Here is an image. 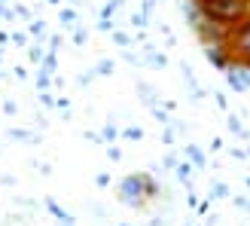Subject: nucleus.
Instances as JSON below:
<instances>
[{
  "label": "nucleus",
  "instance_id": "nucleus-27",
  "mask_svg": "<svg viewBox=\"0 0 250 226\" xmlns=\"http://www.w3.org/2000/svg\"><path fill=\"white\" fill-rule=\"evenodd\" d=\"M95 80H98V73H95V68H89V70H83L80 77H77V86H83V89H85V86H92Z\"/></svg>",
  "mask_w": 250,
  "mask_h": 226
},
{
  "label": "nucleus",
  "instance_id": "nucleus-9",
  "mask_svg": "<svg viewBox=\"0 0 250 226\" xmlns=\"http://www.w3.org/2000/svg\"><path fill=\"white\" fill-rule=\"evenodd\" d=\"M58 22H61V28H64V31H73L80 24V12L73 9V6H61L58 9Z\"/></svg>",
  "mask_w": 250,
  "mask_h": 226
},
{
  "label": "nucleus",
  "instance_id": "nucleus-7",
  "mask_svg": "<svg viewBox=\"0 0 250 226\" xmlns=\"http://www.w3.org/2000/svg\"><path fill=\"white\" fill-rule=\"evenodd\" d=\"M192 174H195V165H192L189 159H180V162H177V168H174V178H177L180 183H186L189 190H192Z\"/></svg>",
  "mask_w": 250,
  "mask_h": 226
},
{
  "label": "nucleus",
  "instance_id": "nucleus-6",
  "mask_svg": "<svg viewBox=\"0 0 250 226\" xmlns=\"http://www.w3.org/2000/svg\"><path fill=\"white\" fill-rule=\"evenodd\" d=\"M180 73H183V83L189 86V95H192L189 101H192V104H198V101H202V98H205V89H202V86L195 83V73H192V68L186 65V61H183V65H180Z\"/></svg>",
  "mask_w": 250,
  "mask_h": 226
},
{
  "label": "nucleus",
  "instance_id": "nucleus-25",
  "mask_svg": "<svg viewBox=\"0 0 250 226\" xmlns=\"http://www.w3.org/2000/svg\"><path fill=\"white\" fill-rule=\"evenodd\" d=\"M70 37H73V43H77V46H85V43H89V31H85L83 24H77V28L70 31Z\"/></svg>",
  "mask_w": 250,
  "mask_h": 226
},
{
  "label": "nucleus",
  "instance_id": "nucleus-54",
  "mask_svg": "<svg viewBox=\"0 0 250 226\" xmlns=\"http://www.w3.org/2000/svg\"><path fill=\"white\" fill-rule=\"evenodd\" d=\"M156 3H159V0H156Z\"/></svg>",
  "mask_w": 250,
  "mask_h": 226
},
{
  "label": "nucleus",
  "instance_id": "nucleus-39",
  "mask_svg": "<svg viewBox=\"0 0 250 226\" xmlns=\"http://www.w3.org/2000/svg\"><path fill=\"white\" fill-rule=\"evenodd\" d=\"M171 129H174V135H186V132H189V125L180 122V119H171Z\"/></svg>",
  "mask_w": 250,
  "mask_h": 226
},
{
  "label": "nucleus",
  "instance_id": "nucleus-19",
  "mask_svg": "<svg viewBox=\"0 0 250 226\" xmlns=\"http://www.w3.org/2000/svg\"><path fill=\"white\" fill-rule=\"evenodd\" d=\"M226 129H229L232 135H238V137H250V132H247L244 125H241V119L235 116V113H232V116H229V122H226Z\"/></svg>",
  "mask_w": 250,
  "mask_h": 226
},
{
  "label": "nucleus",
  "instance_id": "nucleus-23",
  "mask_svg": "<svg viewBox=\"0 0 250 226\" xmlns=\"http://www.w3.org/2000/svg\"><path fill=\"white\" fill-rule=\"evenodd\" d=\"M128 24H131V28H134V31H144V28H146V24H149V19L144 16V12H141V9H134V12H131V19H128Z\"/></svg>",
  "mask_w": 250,
  "mask_h": 226
},
{
  "label": "nucleus",
  "instance_id": "nucleus-40",
  "mask_svg": "<svg viewBox=\"0 0 250 226\" xmlns=\"http://www.w3.org/2000/svg\"><path fill=\"white\" fill-rule=\"evenodd\" d=\"M153 9H156V0H144V3H141V12H144L146 19L153 16Z\"/></svg>",
  "mask_w": 250,
  "mask_h": 226
},
{
  "label": "nucleus",
  "instance_id": "nucleus-18",
  "mask_svg": "<svg viewBox=\"0 0 250 226\" xmlns=\"http://www.w3.org/2000/svg\"><path fill=\"white\" fill-rule=\"evenodd\" d=\"M34 83H37V92H46L49 86H52V73H49V70H43V68H37V77H34Z\"/></svg>",
  "mask_w": 250,
  "mask_h": 226
},
{
  "label": "nucleus",
  "instance_id": "nucleus-36",
  "mask_svg": "<svg viewBox=\"0 0 250 226\" xmlns=\"http://www.w3.org/2000/svg\"><path fill=\"white\" fill-rule=\"evenodd\" d=\"M162 141H165L168 147H171L174 141H177V135H174V129H171V125H165V129H162Z\"/></svg>",
  "mask_w": 250,
  "mask_h": 226
},
{
  "label": "nucleus",
  "instance_id": "nucleus-31",
  "mask_svg": "<svg viewBox=\"0 0 250 226\" xmlns=\"http://www.w3.org/2000/svg\"><path fill=\"white\" fill-rule=\"evenodd\" d=\"M177 153H165V159H162V168H168V171H174V168H177Z\"/></svg>",
  "mask_w": 250,
  "mask_h": 226
},
{
  "label": "nucleus",
  "instance_id": "nucleus-48",
  "mask_svg": "<svg viewBox=\"0 0 250 226\" xmlns=\"http://www.w3.org/2000/svg\"><path fill=\"white\" fill-rule=\"evenodd\" d=\"M9 3H0V22H3V9H6Z\"/></svg>",
  "mask_w": 250,
  "mask_h": 226
},
{
  "label": "nucleus",
  "instance_id": "nucleus-12",
  "mask_svg": "<svg viewBox=\"0 0 250 226\" xmlns=\"http://www.w3.org/2000/svg\"><path fill=\"white\" fill-rule=\"evenodd\" d=\"M137 92L144 95L141 101H144L146 107H156V104H159V92H156V89H153V86H149V83H137Z\"/></svg>",
  "mask_w": 250,
  "mask_h": 226
},
{
  "label": "nucleus",
  "instance_id": "nucleus-8",
  "mask_svg": "<svg viewBox=\"0 0 250 226\" xmlns=\"http://www.w3.org/2000/svg\"><path fill=\"white\" fill-rule=\"evenodd\" d=\"M24 31H28V37H31V40H37V43H46L49 40V31H46V22L43 19H31Z\"/></svg>",
  "mask_w": 250,
  "mask_h": 226
},
{
  "label": "nucleus",
  "instance_id": "nucleus-21",
  "mask_svg": "<svg viewBox=\"0 0 250 226\" xmlns=\"http://www.w3.org/2000/svg\"><path fill=\"white\" fill-rule=\"evenodd\" d=\"M119 135L125 137V141H141L144 129H141V125H125V129H119Z\"/></svg>",
  "mask_w": 250,
  "mask_h": 226
},
{
  "label": "nucleus",
  "instance_id": "nucleus-4",
  "mask_svg": "<svg viewBox=\"0 0 250 226\" xmlns=\"http://www.w3.org/2000/svg\"><path fill=\"white\" fill-rule=\"evenodd\" d=\"M232 49H235V58H241L250 65V19L241 22L238 28L232 31Z\"/></svg>",
  "mask_w": 250,
  "mask_h": 226
},
{
  "label": "nucleus",
  "instance_id": "nucleus-53",
  "mask_svg": "<svg viewBox=\"0 0 250 226\" xmlns=\"http://www.w3.org/2000/svg\"><path fill=\"white\" fill-rule=\"evenodd\" d=\"M0 3H9V0H0Z\"/></svg>",
  "mask_w": 250,
  "mask_h": 226
},
{
  "label": "nucleus",
  "instance_id": "nucleus-46",
  "mask_svg": "<svg viewBox=\"0 0 250 226\" xmlns=\"http://www.w3.org/2000/svg\"><path fill=\"white\" fill-rule=\"evenodd\" d=\"M6 43H9V34H6V31H0V46H6Z\"/></svg>",
  "mask_w": 250,
  "mask_h": 226
},
{
  "label": "nucleus",
  "instance_id": "nucleus-2",
  "mask_svg": "<svg viewBox=\"0 0 250 226\" xmlns=\"http://www.w3.org/2000/svg\"><path fill=\"white\" fill-rule=\"evenodd\" d=\"M119 202L128 208H144L146 196H144V171L137 174H125L119 181Z\"/></svg>",
  "mask_w": 250,
  "mask_h": 226
},
{
  "label": "nucleus",
  "instance_id": "nucleus-20",
  "mask_svg": "<svg viewBox=\"0 0 250 226\" xmlns=\"http://www.w3.org/2000/svg\"><path fill=\"white\" fill-rule=\"evenodd\" d=\"M223 73H226V86H229L232 92H247V89H244V83L238 80V73H235L232 68H229V70H223Z\"/></svg>",
  "mask_w": 250,
  "mask_h": 226
},
{
  "label": "nucleus",
  "instance_id": "nucleus-43",
  "mask_svg": "<svg viewBox=\"0 0 250 226\" xmlns=\"http://www.w3.org/2000/svg\"><path fill=\"white\" fill-rule=\"evenodd\" d=\"M12 73H16V80H24V77H28V70H24L21 65H16V68H12Z\"/></svg>",
  "mask_w": 250,
  "mask_h": 226
},
{
  "label": "nucleus",
  "instance_id": "nucleus-29",
  "mask_svg": "<svg viewBox=\"0 0 250 226\" xmlns=\"http://www.w3.org/2000/svg\"><path fill=\"white\" fill-rule=\"evenodd\" d=\"M113 28H119L116 19H98V31H101V34H110Z\"/></svg>",
  "mask_w": 250,
  "mask_h": 226
},
{
  "label": "nucleus",
  "instance_id": "nucleus-35",
  "mask_svg": "<svg viewBox=\"0 0 250 226\" xmlns=\"http://www.w3.org/2000/svg\"><path fill=\"white\" fill-rule=\"evenodd\" d=\"M122 58L128 61V65H134V68H137V65H144V61H141V55H134L131 49H122Z\"/></svg>",
  "mask_w": 250,
  "mask_h": 226
},
{
  "label": "nucleus",
  "instance_id": "nucleus-11",
  "mask_svg": "<svg viewBox=\"0 0 250 226\" xmlns=\"http://www.w3.org/2000/svg\"><path fill=\"white\" fill-rule=\"evenodd\" d=\"M43 58H46V43H28V61H31V65H37V68H40L43 65Z\"/></svg>",
  "mask_w": 250,
  "mask_h": 226
},
{
  "label": "nucleus",
  "instance_id": "nucleus-14",
  "mask_svg": "<svg viewBox=\"0 0 250 226\" xmlns=\"http://www.w3.org/2000/svg\"><path fill=\"white\" fill-rule=\"evenodd\" d=\"M232 70L238 73V80L244 83V89L250 92V65H247V61H241V58H235L232 61Z\"/></svg>",
  "mask_w": 250,
  "mask_h": 226
},
{
  "label": "nucleus",
  "instance_id": "nucleus-24",
  "mask_svg": "<svg viewBox=\"0 0 250 226\" xmlns=\"http://www.w3.org/2000/svg\"><path fill=\"white\" fill-rule=\"evenodd\" d=\"M149 110H153V116L159 119V125H162V129H165V125H171V113H168L165 107H162V104H156V107H149Z\"/></svg>",
  "mask_w": 250,
  "mask_h": 226
},
{
  "label": "nucleus",
  "instance_id": "nucleus-28",
  "mask_svg": "<svg viewBox=\"0 0 250 226\" xmlns=\"http://www.w3.org/2000/svg\"><path fill=\"white\" fill-rule=\"evenodd\" d=\"M9 43H12V46H28L31 37H28V31H12V34H9Z\"/></svg>",
  "mask_w": 250,
  "mask_h": 226
},
{
  "label": "nucleus",
  "instance_id": "nucleus-47",
  "mask_svg": "<svg viewBox=\"0 0 250 226\" xmlns=\"http://www.w3.org/2000/svg\"><path fill=\"white\" fill-rule=\"evenodd\" d=\"M46 3H49V6H61V0H46Z\"/></svg>",
  "mask_w": 250,
  "mask_h": 226
},
{
  "label": "nucleus",
  "instance_id": "nucleus-45",
  "mask_svg": "<svg viewBox=\"0 0 250 226\" xmlns=\"http://www.w3.org/2000/svg\"><path fill=\"white\" fill-rule=\"evenodd\" d=\"M220 150H223V141H220V137H214V141H210V153H220Z\"/></svg>",
  "mask_w": 250,
  "mask_h": 226
},
{
  "label": "nucleus",
  "instance_id": "nucleus-30",
  "mask_svg": "<svg viewBox=\"0 0 250 226\" xmlns=\"http://www.w3.org/2000/svg\"><path fill=\"white\" fill-rule=\"evenodd\" d=\"M9 137L12 141H34V135L24 132V129H9Z\"/></svg>",
  "mask_w": 250,
  "mask_h": 226
},
{
  "label": "nucleus",
  "instance_id": "nucleus-50",
  "mask_svg": "<svg viewBox=\"0 0 250 226\" xmlns=\"http://www.w3.org/2000/svg\"><path fill=\"white\" fill-rule=\"evenodd\" d=\"M70 3H73V6H80V3H83V0H70Z\"/></svg>",
  "mask_w": 250,
  "mask_h": 226
},
{
  "label": "nucleus",
  "instance_id": "nucleus-51",
  "mask_svg": "<svg viewBox=\"0 0 250 226\" xmlns=\"http://www.w3.org/2000/svg\"><path fill=\"white\" fill-rule=\"evenodd\" d=\"M247 190H250V178H247Z\"/></svg>",
  "mask_w": 250,
  "mask_h": 226
},
{
  "label": "nucleus",
  "instance_id": "nucleus-22",
  "mask_svg": "<svg viewBox=\"0 0 250 226\" xmlns=\"http://www.w3.org/2000/svg\"><path fill=\"white\" fill-rule=\"evenodd\" d=\"M101 137H104V144H113L116 137H119V125H113V119H110L104 129H101Z\"/></svg>",
  "mask_w": 250,
  "mask_h": 226
},
{
  "label": "nucleus",
  "instance_id": "nucleus-41",
  "mask_svg": "<svg viewBox=\"0 0 250 226\" xmlns=\"http://www.w3.org/2000/svg\"><path fill=\"white\" fill-rule=\"evenodd\" d=\"M229 153H232V159H247V150H241V147H232Z\"/></svg>",
  "mask_w": 250,
  "mask_h": 226
},
{
  "label": "nucleus",
  "instance_id": "nucleus-34",
  "mask_svg": "<svg viewBox=\"0 0 250 226\" xmlns=\"http://www.w3.org/2000/svg\"><path fill=\"white\" fill-rule=\"evenodd\" d=\"M37 98H40V104H43V107H55V95L49 92V89H46V92H40Z\"/></svg>",
  "mask_w": 250,
  "mask_h": 226
},
{
  "label": "nucleus",
  "instance_id": "nucleus-13",
  "mask_svg": "<svg viewBox=\"0 0 250 226\" xmlns=\"http://www.w3.org/2000/svg\"><path fill=\"white\" fill-rule=\"evenodd\" d=\"M159 193H162V186L156 183V178L149 171H144V196H146V202L149 199H159Z\"/></svg>",
  "mask_w": 250,
  "mask_h": 226
},
{
  "label": "nucleus",
  "instance_id": "nucleus-37",
  "mask_svg": "<svg viewBox=\"0 0 250 226\" xmlns=\"http://www.w3.org/2000/svg\"><path fill=\"white\" fill-rule=\"evenodd\" d=\"M214 101H217L220 110H229V98H226V92H214Z\"/></svg>",
  "mask_w": 250,
  "mask_h": 226
},
{
  "label": "nucleus",
  "instance_id": "nucleus-32",
  "mask_svg": "<svg viewBox=\"0 0 250 226\" xmlns=\"http://www.w3.org/2000/svg\"><path fill=\"white\" fill-rule=\"evenodd\" d=\"M12 12H16V19H24V22H31V19H34V16H31V9H28V6H21V3L12 6Z\"/></svg>",
  "mask_w": 250,
  "mask_h": 226
},
{
  "label": "nucleus",
  "instance_id": "nucleus-55",
  "mask_svg": "<svg viewBox=\"0 0 250 226\" xmlns=\"http://www.w3.org/2000/svg\"><path fill=\"white\" fill-rule=\"evenodd\" d=\"M247 3H250V0H247Z\"/></svg>",
  "mask_w": 250,
  "mask_h": 226
},
{
  "label": "nucleus",
  "instance_id": "nucleus-1",
  "mask_svg": "<svg viewBox=\"0 0 250 226\" xmlns=\"http://www.w3.org/2000/svg\"><path fill=\"white\" fill-rule=\"evenodd\" d=\"M198 6H202L205 19L210 22H220L226 24V28H238L241 22L250 19V3L247 0H198Z\"/></svg>",
  "mask_w": 250,
  "mask_h": 226
},
{
  "label": "nucleus",
  "instance_id": "nucleus-3",
  "mask_svg": "<svg viewBox=\"0 0 250 226\" xmlns=\"http://www.w3.org/2000/svg\"><path fill=\"white\" fill-rule=\"evenodd\" d=\"M202 55L210 68L217 70H229L232 61H235V49L232 40H214V43H202Z\"/></svg>",
  "mask_w": 250,
  "mask_h": 226
},
{
  "label": "nucleus",
  "instance_id": "nucleus-44",
  "mask_svg": "<svg viewBox=\"0 0 250 226\" xmlns=\"http://www.w3.org/2000/svg\"><path fill=\"white\" fill-rule=\"evenodd\" d=\"M95 183H98V186H110V174H98Z\"/></svg>",
  "mask_w": 250,
  "mask_h": 226
},
{
  "label": "nucleus",
  "instance_id": "nucleus-52",
  "mask_svg": "<svg viewBox=\"0 0 250 226\" xmlns=\"http://www.w3.org/2000/svg\"><path fill=\"white\" fill-rule=\"evenodd\" d=\"M247 159H250V147H247Z\"/></svg>",
  "mask_w": 250,
  "mask_h": 226
},
{
  "label": "nucleus",
  "instance_id": "nucleus-49",
  "mask_svg": "<svg viewBox=\"0 0 250 226\" xmlns=\"http://www.w3.org/2000/svg\"><path fill=\"white\" fill-rule=\"evenodd\" d=\"M0 65H3V46H0Z\"/></svg>",
  "mask_w": 250,
  "mask_h": 226
},
{
  "label": "nucleus",
  "instance_id": "nucleus-26",
  "mask_svg": "<svg viewBox=\"0 0 250 226\" xmlns=\"http://www.w3.org/2000/svg\"><path fill=\"white\" fill-rule=\"evenodd\" d=\"M229 196V186L223 183V181H214L210 183V199H226Z\"/></svg>",
  "mask_w": 250,
  "mask_h": 226
},
{
  "label": "nucleus",
  "instance_id": "nucleus-15",
  "mask_svg": "<svg viewBox=\"0 0 250 226\" xmlns=\"http://www.w3.org/2000/svg\"><path fill=\"white\" fill-rule=\"evenodd\" d=\"M110 37H113V43H116L119 49H131V43H134V34L122 31V28H113V31H110Z\"/></svg>",
  "mask_w": 250,
  "mask_h": 226
},
{
  "label": "nucleus",
  "instance_id": "nucleus-56",
  "mask_svg": "<svg viewBox=\"0 0 250 226\" xmlns=\"http://www.w3.org/2000/svg\"><path fill=\"white\" fill-rule=\"evenodd\" d=\"M247 208H250V205H247Z\"/></svg>",
  "mask_w": 250,
  "mask_h": 226
},
{
  "label": "nucleus",
  "instance_id": "nucleus-17",
  "mask_svg": "<svg viewBox=\"0 0 250 226\" xmlns=\"http://www.w3.org/2000/svg\"><path fill=\"white\" fill-rule=\"evenodd\" d=\"M113 70H116V61L113 58H98V65H95L98 77H113Z\"/></svg>",
  "mask_w": 250,
  "mask_h": 226
},
{
  "label": "nucleus",
  "instance_id": "nucleus-42",
  "mask_svg": "<svg viewBox=\"0 0 250 226\" xmlns=\"http://www.w3.org/2000/svg\"><path fill=\"white\" fill-rule=\"evenodd\" d=\"M83 137H85V141H95V144H104V137H101V135H95V132H85Z\"/></svg>",
  "mask_w": 250,
  "mask_h": 226
},
{
  "label": "nucleus",
  "instance_id": "nucleus-16",
  "mask_svg": "<svg viewBox=\"0 0 250 226\" xmlns=\"http://www.w3.org/2000/svg\"><path fill=\"white\" fill-rule=\"evenodd\" d=\"M125 6V0H107V3L101 6V12H98V19H116V12Z\"/></svg>",
  "mask_w": 250,
  "mask_h": 226
},
{
  "label": "nucleus",
  "instance_id": "nucleus-38",
  "mask_svg": "<svg viewBox=\"0 0 250 226\" xmlns=\"http://www.w3.org/2000/svg\"><path fill=\"white\" fill-rule=\"evenodd\" d=\"M3 113H6V116H16V113H19V104L12 101V98H6V101H3Z\"/></svg>",
  "mask_w": 250,
  "mask_h": 226
},
{
  "label": "nucleus",
  "instance_id": "nucleus-33",
  "mask_svg": "<svg viewBox=\"0 0 250 226\" xmlns=\"http://www.w3.org/2000/svg\"><path fill=\"white\" fill-rule=\"evenodd\" d=\"M104 153H107V159H110V162H119V159H122V150H119V147H113V144H107Z\"/></svg>",
  "mask_w": 250,
  "mask_h": 226
},
{
  "label": "nucleus",
  "instance_id": "nucleus-5",
  "mask_svg": "<svg viewBox=\"0 0 250 226\" xmlns=\"http://www.w3.org/2000/svg\"><path fill=\"white\" fill-rule=\"evenodd\" d=\"M141 61H144V65H149V68H159V70L168 68V55L159 52L153 43H144V49H141Z\"/></svg>",
  "mask_w": 250,
  "mask_h": 226
},
{
  "label": "nucleus",
  "instance_id": "nucleus-10",
  "mask_svg": "<svg viewBox=\"0 0 250 226\" xmlns=\"http://www.w3.org/2000/svg\"><path fill=\"white\" fill-rule=\"evenodd\" d=\"M186 159H189L198 171L208 168V159H205V153H202V147H198V144H186Z\"/></svg>",
  "mask_w": 250,
  "mask_h": 226
}]
</instances>
